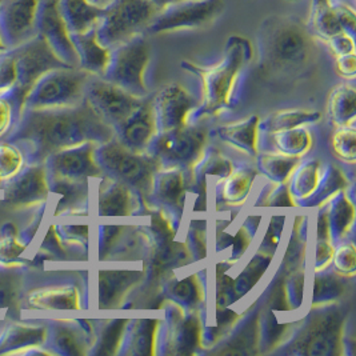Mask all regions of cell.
<instances>
[{
    "label": "cell",
    "mask_w": 356,
    "mask_h": 356,
    "mask_svg": "<svg viewBox=\"0 0 356 356\" xmlns=\"http://www.w3.org/2000/svg\"><path fill=\"white\" fill-rule=\"evenodd\" d=\"M108 135L100 116L87 103L58 108L24 110L17 119L10 142L29 146L33 162H43L47 156L67 148L81 146Z\"/></svg>",
    "instance_id": "cell-1"
},
{
    "label": "cell",
    "mask_w": 356,
    "mask_h": 356,
    "mask_svg": "<svg viewBox=\"0 0 356 356\" xmlns=\"http://www.w3.org/2000/svg\"><path fill=\"white\" fill-rule=\"evenodd\" d=\"M261 65L270 72H298L312 60L315 39L302 19L270 15L258 31Z\"/></svg>",
    "instance_id": "cell-2"
},
{
    "label": "cell",
    "mask_w": 356,
    "mask_h": 356,
    "mask_svg": "<svg viewBox=\"0 0 356 356\" xmlns=\"http://www.w3.org/2000/svg\"><path fill=\"white\" fill-rule=\"evenodd\" d=\"M159 11L149 0H113L97 22V39L107 49H115L146 33Z\"/></svg>",
    "instance_id": "cell-3"
},
{
    "label": "cell",
    "mask_w": 356,
    "mask_h": 356,
    "mask_svg": "<svg viewBox=\"0 0 356 356\" xmlns=\"http://www.w3.org/2000/svg\"><path fill=\"white\" fill-rule=\"evenodd\" d=\"M8 52L11 56L15 84L13 91L6 97L13 102L19 119L23 113L26 97L31 91L33 84L51 70L70 65L62 62L38 33L29 42L15 49H8Z\"/></svg>",
    "instance_id": "cell-4"
},
{
    "label": "cell",
    "mask_w": 356,
    "mask_h": 356,
    "mask_svg": "<svg viewBox=\"0 0 356 356\" xmlns=\"http://www.w3.org/2000/svg\"><path fill=\"white\" fill-rule=\"evenodd\" d=\"M88 75L86 71L75 67L51 70L33 84L26 97L23 111L30 108L76 106L84 97Z\"/></svg>",
    "instance_id": "cell-5"
},
{
    "label": "cell",
    "mask_w": 356,
    "mask_h": 356,
    "mask_svg": "<svg viewBox=\"0 0 356 356\" xmlns=\"http://www.w3.org/2000/svg\"><path fill=\"white\" fill-rule=\"evenodd\" d=\"M151 47L145 33L111 49L110 62L104 72L107 81L130 94L145 92V71Z\"/></svg>",
    "instance_id": "cell-6"
},
{
    "label": "cell",
    "mask_w": 356,
    "mask_h": 356,
    "mask_svg": "<svg viewBox=\"0 0 356 356\" xmlns=\"http://www.w3.org/2000/svg\"><path fill=\"white\" fill-rule=\"evenodd\" d=\"M225 10L223 0H181L161 10L147 33L200 30L211 26Z\"/></svg>",
    "instance_id": "cell-7"
},
{
    "label": "cell",
    "mask_w": 356,
    "mask_h": 356,
    "mask_svg": "<svg viewBox=\"0 0 356 356\" xmlns=\"http://www.w3.org/2000/svg\"><path fill=\"white\" fill-rule=\"evenodd\" d=\"M251 56V43L243 36L234 35L227 40L225 56L219 65L212 68H199L190 65H187V67L202 75L209 97L219 104L226 102L236 76Z\"/></svg>",
    "instance_id": "cell-8"
},
{
    "label": "cell",
    "mask_w": 356,
    "mask_h": 356,
    "mask_svg": "<svg viewBox=\"0 0 356 356\" xmlns=\"http://www.w3.org/2000/svg\"><path fill=\"white\" fill-rule=\"evenodd\" d=\"M40 0H0V39L15 49L36 35Z\"/></svg>",
    "instance_id": "cell-9"
},
{
    "label": "cell",
    "mask_w": 356,
    "mask_h": 356,
    "mask_svg": "<svg viewBox=\"0 0 356 356\" xmlns=\"http://www.w3.org/2000/svg\"><path fill=\"white\" fill-rule=\"evenodd\" d=\"M36 33L55 52V55L70 67L78 65V55L74 47L71 33L60 14L58 0H40Z\"/></svg>",
    "instance_id": "cell-10"
},
{
    "label": "cell",
    "mask_w": 356,
    "mask_h": 356,
    "mask_svg": "<svg viewBox=\"0 0 356 356\" xmlns=\"http://www.w3.org/2000/svg\"><path fill=\"white\" fill-rule=\"evenodd\" d=\"M84 95L99 116L102 113L108 118L124 119L140 107L139 100L132 94L108 81H87Z\"/></svg>",
    "instance_id": "cell-11"
},
{
    "label": "cell",
    "mask_w": 356,
    "mask_h": 356,
    "mask_svg": "<svg viewBox=\"0 0 356 356\" xmlns=\"http://www.w3.org/2000/svg\"><path fill=\"white\" fill-rule=\"evenodd\" d=\"M49 194L46 168L38 163L23 167L17 177L8 180L4 197L14 207H31L42 203Z\"/></svg>",
    "instance_id": "cell-12"
},
{
    "label": "cell",
    "mask_w": 356,
    "mask_h": 356,
    "mask_svg": "<svg viewBox=\"0 0 356 356\" xmlns=\"http://www.w3.org/2000/svg\"><path fill=\"white\" fill-rule=\"evenodd\" d=\"M49 168L56 180H74L83 177H95L97 167L92 162L90 146H76L47 156Z\"/></svg>",
    "instance_id": "cell-13"
},
{
    "label": "cell",
    "mask_w": 356,
    "mask_h": 356,
    "mask_svg": "<svg viewBox=\"0 0 356 356\" xmlns=\"http://www.w3.org/2000/svg\"><path fill=\"white\" fill-rule=\"evenodd\" d=\"M104 161L116 174L135 186H146L155 167L151 161L131 154L118 145L104 149Z\"/></svg>",
    "instance_id": "cell-14"
},
{
    "label": "cell",
    "mask_w": 356,
    "mask_h": 356,
    "mask_svg": "<svg viewBox=\"0 0 356 356\" xmlns=\"http://www.w3.org/2000/svg\"><path fill=\"white\" fill-rule=\"evenodd\" d=\"M71 39L78 55V65L87 74L104 75L110 62L111 49L103 46L97 39L95 29L81 33H71Z\"/></svg>",
    "instance_id": "cell-15"
},
{
    "label": "cell",
    "mask_w": 356,
    "mask_h": 356,
    "mask_svg": "<svg viewBox=\"0 0 356 356\" xmlns=\"http://www.w3.org/2000/svg\"><path fill=\"white\" fill-rule=\"evenodd\" d=\"M59 10L70 33H81L97 27L103 8L88 0H58Z\"/></svg>",
    "instance_id": "cell-16"
},
{
    "label": "cell",
    "mask_w": 356,
    "mask_h": 356,
    "mask_svg": "<svg viewBox=\"0 0 356 356\" xmlns=\"http://www.w3.org/2000/svg\"><path fill=\"white\" fill-rule=\"evenodd\" d=\"M46 330L42 327L10 325L0 338V354H23L26 348L39 347L46 340Z\"/></svg>",
    "instance_id": "cell-17"
},
{
    "label": "cell",
    "mask_w": 356,
    "mask_h": 356,
    "mask_svg": "<svg viewBox=\"0 0 356 356\" xmlns=\"http://www.w3.org/2000/svg\"><path fill=\"white\" fill-rule=\"evenodd\" d=\"M307 27L309 33L324 42L343 31L332 0H312Z\"/></svg>",
    "instance_id": "cell-18"
},
{
    "label": "cell",
    "mask_w": 356,
    "mask_h": 356,
    "mask_svg": "<svg viewBox=\"0 0 356 356\" xmlns=\"http://www.w3.org/2000/svg\"><path fill=\"white\" fill-rule=\"evenodd\" d=\"M158 100L163 118H167L175 126L183 122V118L191 107V97L177 84L164 88Z\"/></svg>",
    "instance_id": "cell-19"
},
{
    "label": "cell",
    "mask_w": 356,
    "mask_h": 356,
    "mask_svg": "<svg viewBox=\"0 0 356 356\" xmlns=\"http://www.w3.org/2000/svg\"><path fill=\"white\" fill-rule=\"evenodd\" d=\"M340 319L337 314L325 315L312 325V330L308 332V347L311 354L325 353L327 348L334 346L338 338Z\"/></svg>",
    "instance_id": "cell-20"
},
{
    "label": "cell",
    "mask_w": 356,
    "mask_h": 356,
    "mask_svg": "<svg viewBox=\"0 0 356 356\" xmlns=\"http://www.w3.org/2000/svg\"><path fill=\"white\" fill-rule=\"evenodd\" d=\"M203 139L200 134H196L194 131H177L163 138L161 148L165 155L177 159H187L199 151Z\"/></svg>",
    "instance_id": "cell-21"
},
{
    "label": "cell",
    "mask_w": 356,
    "mask_h": 356,
    "mask_svg": "<svg viewBox=\"0 0 356 356\" xmlns=\"http://www.w3.org/2000/svg\"><path fill=\"white\" fill-rule=\"evenodd\" d=\"M76 302V291L72 289L35 291L29 298V303L39 308H75L78 307Z\"/></svg>",
    "instance_id": "cell-22"
},
{
    "label": "cell",
    "mask_w": 356,
    "mask_h": 356,
    "mask_svg": "<svg viewBox=\"0 0 356 356\" xmlns=\"http://www.w3.org/2000/svg\"><path fill=\"white\" fill-rule=\"evenodd\" d=\"M134 118L135 119L131 122L126 130V138L131 146H145L152 134V127H154L149 106L146 104L143 107H139L138 113H135Z\"/></svg>",
    "instance_id": "cell-23"
},
{
    "label": "cell",
    "mask_w": 356,
    "mask_h": 356,
    "mask_svg": "<svg viewBox=\"0 0 356 356\" xmlns=\"http://www.w3.org/2000/svg\"><path fill=\"white\" fill-rule=\"evenodd\" d=\"M24 167V154L15 143L0 145V181H8L17 177Z\"/></svg>",
    "instance_id": "cell-24"
},
{
    "label": "cell",
    "mask_w": 356,
    "mask_h": 356,
    "mask_svg": "<svg viewBox=\"0 0 356 356\" xmlns=\"http://www.w3.org/2000/svg\"><path fill=\"white\" fill-rule=\"evenodd\" d=\"M22 287V275L14 267L0 268V307L15 303Z\"/></svg>",
    "instance_id": "cell-25"
},
{
    "label": "cell",
    "mask_w": 356,
    "mask_h": 356,
    "mask_svg": "<svg viewBox=\"0 0 356 356\" xmlns=\"http://www.w3.org/2000/svg\"><path fill=\"white\" fill-rule=\"evenodd\" d=\"M129 206V194L127 191L116 186L111 188L100 199V213L102 215H126Z\"/></svg>",
    "instance_id": "cell-26"
},
{
    "label": "cell",
    "mask_w": 356,
    "mask_h": 356,
    "mask_svg": "<svg viewBox=\"0 0 356 356\" xmlns=\"http://www.w3.org/2000/svg\"><path fill=\"white\" fill-rule=\"evenodd\" d=\"M131 274H120V273H107L100 276V291L102 299L104 302H110L118 293V290L130 283Z\"/></svg>",
    "instance_id": "cell-27"
},
{
    "label": "cell",
    "mask_w": 356,
    "mask_h": 356,
    "mask_svg": "<svg viewBox=\"0 0 356 356\" xmlns=\"http://www.w3.org/2000/svg\"><path fill=\"white\" fill-rule=\"evenodd\" d=\"M26 244L19 242L15 229H10L8 232H3L0 238V260L10 261L17 259V257L24 251Z\"/></svg>",
    "instance_id": "cell-28"
},
{
    "label": "cell",
    "mask_w": 356,
    "mask_h": 356,
    "mask_svg": "<svg viewBox=\"0 0 356 356\" xmlns=\"http://www.w3.org/2000/svg\"><path fill=\"white\" fill-rule=\"evenodd\" d=\"M325 42L328 43L332 52L337 55V58L355 54V40H354V35H351V33L341 31V33L331 36Z\"/></svg>",
    "instance_id": "cell-29"
},
{
    "label": "cell",
    "mask_w": 356,
    "mask_h": 356,
    "mask_svg": "<svg viewBox=\"0 0 356 356\" xmlns=\"http://www.w3.org/2000/svg\"><path fill=\"white\" fill-rule=\"evenodd\" d=\"M332 3H334V7H335V11H337V15L339 19L343 31L355 35V10L348 3H344L340 0H332Z\"/></svg>",
    "instance_id": "cell-30"
},
{
    "label": "cell",
    "mask_w": 356,
    "mask_h": 356,
    "mask_svg": "<svg viewBox=\"0 0 356 356\" xmlns=\"http://www.w3.org/2000/svg\"><path fill=\"white\" fill-rule=\"evenodd\" d=\"M124 323H126V321H116L113 325H110L107 328V331L104 332V337H103V343H102L103 354H113L115 351V348L119 344Z\"/></svg>",
    "instance_id": "cell-31"
},
{
    "label": "cell",
    "mask_w": 356,
    "mask_h": 356,
    "mask_svg": "<svg viewBox=\"0 0 356 356\" xmlns=\"http://www.w3.org/2000/svg\"><path fill=\"white\" fill-rule=\"evenodd\" d=\"M55 341L56 346L59 348H62L63 353L71 354V355H78L81 354V346L78 343V339L75 337L74 332H71L70 330L65 328H60L55 337Z\"/></svg>",
    "instance_id": "cell-32"
},
{
    "label": "cell",
    "mask_w": 356,
    "mask_h": 356,
    "mask_svg": "<svg viewBox=\"0 0 356 356\" xmlns=\"http://www.w3.org/2000/svg\"><path fill=\"white\" fill-rule=\"evenodd\" d=\"M14 116L17 119L13 102L7 97H0V136H3L11 127Z\"/></svg>",
    "instance_id": "cell-33"
},
{
    "label": "cell",
    "mask_w": 356,
    "mask_h": 356,
    "mask_svg": "<svg viewBox=\"0 0 356 356\" xmlns=\"http://www.w3.org/2000/svg\"><path fill=\"white\" fill-rule=\"evenodd\" d=\"M181 178L179 175H172L170 178L167 179L163 184V193L164 196L168 199V200H172V202H177L181 193Z\"/></svg>",
    "instance_id": "cell-34"
},
{
    "label": "cell",
    "mask_w": 356,
    "mask_h": 356,
    "mask_svg": "<svg viewBox=\"0 0 356 356\" xmlns=\"http://www.w3.org/2000/svg\"><path fill=\"white\" fill-rule=\"evenodd\" d=\"M197 338H199V327L197 322L194 319H190L187 323L184 324V331H183V347L184 348H194L197 344Z\"/></svg>",
    "instance_id": "cell-35"
},
{
    "label": "cell",
    "mask_w": 356,
    "mask_h": 356,
    "mask_svg": "<svg viewBox=\"0 0 356 356\" xmlns=\"http://www.w3.org/2000/svg\"><path fill=\"white\" fill-rule=\"evenodd\" d=\"M151 324H145L142 327V331L139 332L138 338V348H140V353H147L146 348H149L152 344V335H154V327L155 322H149Z\"/></svg>",
    "instance_id": "cell-36"
},
{
    "label": "cell",
    "mask_w": 356,
    "mask_h": 356,
    "mask_svg": "<svg viewBox=\"0 0 356 356\" xmlns=\"http://www.w3.org/2000/svg\"><path fill=\"white\" fill-rule=\"evenodd\" d=\"M338 70L343 75L355 74V54L338 56Z\"/></svg>",
    "instance_id": "cell-37"
},
{
    "label": "cell",
    "mask_w": 356,
    "mask_h": 356,
    "mask_svg": "<svg viewBox=\"0 0 356 356\" xmlns=\"http://www.w3.org/2000/svg\"><path fill=\"white\" fill-rule=\"evenodd\" d=\"M194 291L195 286L190 280L181 282L180 284H178V287H177V293H178L179 296L184 298V299L191 298L194 295Z\"/></svg>",
    "instance_id": "cell-38"
},
{
    "label": "cell",
    "mask_w": 356,
    "mask_h": 356,
    "mask_svg": "<svg viewBox=\"0 0 356 356\" xmlns=\"http://www.w3.org/2000/svg\"><path fill=\"white\" fill-rule=\"evenodd\" d=\"M149 1L154 3L159 10H163V8H165V7L171 6V4L179 3V1H181V0H149Z\"/></svg>",
    "instance_id": "cell-39"
},
{
    "label": "cell",
    "mask_w": 356,
    "mask_h": 356,
    "mask_svg": "<svg viewBox=\"0 0 356 356\" xmlns=\"http://www.w3.org/2000/svg\"><path fill=\"white\" fill-rule=\"evenodd\" d=\"M88 1H91L94 6H97L99 8H104V7H107L113 0H88Z\"/></svg>",
    "instance_id": "cell-40"
},
{
    "label": "cell",
    "mask_w": 356,
    "mask_h": 356,
    "mask_svg": "<svg viewBox=\"0 0 356 356\" xmlns=\"http://www.w3.org/2000/svg\"><path fill=\"white\" fill-rule=\"evenodd\" d=\"M4 51H7V49H6V46L3 44V42H1V39H0V54L4 52Z\"/></svg>",
    "instance_id": "cell-41"
},
{
    "label": "cell",
    "mask_w": 356,
    "mask_h": 356,
    "mask_svg": "<svg viewBox=\"0 0 356 356\" xmlns=\"http://www.w3.org/2000/svg\"><path fill=\"white\" fill-rule=\"evenodd\" d=\"M290 1H298V0H290Z\"/></svg>",
    "instance_id": "cell-42"
}]
</instances>
